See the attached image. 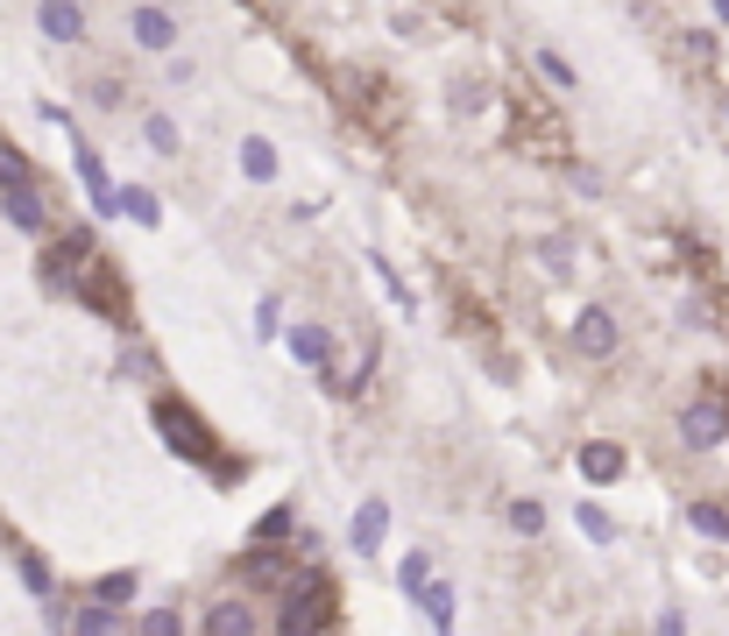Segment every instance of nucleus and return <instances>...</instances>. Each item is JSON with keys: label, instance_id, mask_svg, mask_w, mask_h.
<instances>
[{"label": "nucleus", "instance_id": "nucleus-28", "mask_svg": "<svg viewBox=\"0 0 729 636\" xmlns=\"http://www.w3.org/2000/svg\"><path fill=\"white\" fill-rule=\"evenodd\" d=\"M376 276H383V291H390V297H397V311H411V291H404V276H397V269H390V262H383V255H376Z\"/></svg>", "mask_w": 729, "mask_h": 636}, {"label": "nucleus", "instance_id": "nucleus-9", "mask_svg": "<svg viewBox=\"0 0 729 636\" xmlns=\"http://www.w3.org/2000/svg\"><path fill=\"white\" fill-rule=\"evenodd\" d=\"M128 36H136L142 50H177V14L171 8H136L128 14Z\"/></svg>", "mask_w": 729, "mask_h": 636}, {"label": "nucleus", "instance_id": "nucleus-11", "mask_svg": "<svg viewBox=\"0 0 729 636\" xmlns=\"http://www.w3.org/2000/svg\"><path fill=\"white\" fill-rule=\"evenodd\" d=\"M242 580H262V587H277V594H284V587L297 580V566L277 552V544H256V552L242 558Z\"/></svg>", "mask_w": 729, "mask_h": 636}, {"label": "nucleus", "instance_id": "nucleus-31", "mask_svg": "<svg viewBox=\"0 0 729 636\" xmlns=\"http://www.w3.org/2000/svg\"><path fill=\"white\" fill-rule=\"evenodd\" d=\"M716 22H729V0H716Z\"/></svg>", "mask_w": 729, "mask_h": 636}, {"label": "nucleus", "instance_id": "nucleus-16", "mask_svg": "<svg viewBox=\"0 0 729 636\" xmlns=\"http://www.w3.org/2000/svg\"><path fill=\"white\" fill-rule=\"evenodd\" d=\"M121 212L136 226H163V205H156V191H142V185H121Z\"/></svg>", "mask_w": 729, "mask_h": 636}, {"label": "nucleus", "instance_id": "nucleus-25", "mask_svg": "<svg viewBox=\"0 0 729 636\" xmlns=\"http://www.w3.org/2000/svg\"><path fill=\"white\" fill-rule=\"evenodd\" d=\"M397 580H404V594H419V587L433 580V558H425V552H404V566H397Z\"/></svg>", "mask_w": 729, "mask_h": 636}, {"label": "nucleus", "instance_id": "nucleus-22", "mask_svg": "<svg viewBox=\"0 0 729 636\" xmlns=\"http://www.w3.org/2000/svg\"><path fill=\"white\" fill-rule=\"evenodd\" d=\"M510 530H517V538H539V530H545V503H531V495H525V503H510Z\"/></svg>", "mask_w": 729, "mask_h": 636}, {"label": "nucleus", "instance_id": "nucleus-20", "mask_svg": "<svg viewBox=\"0 0 729 636\" xmlns=\"http://www.w3.org/2000/svg\"><path fill=\"white\" fill-rule=\"evenodd\" d=\"M291 517H297V509H291V503L262 509V523H256V544H284V538H291Z\"/></svg>", "mask_w": 729, "mask_h": 636}, {"label": "nucleus", "instance_id": "nucleus-17", "mask_svg": "<svg viewBox=\"0 0 729 636\" xmlns=\"http://www.w3.org/2000/svg\"><path fill=\"white\" fill-rule=\"evenodd\" d=\"M419 609L433 615L439 629H454V587H446V580H425V587H419Z\"/></svg>", "mask_w": 729, "mask_h": 636}, {"label": "nucleus", "instance_id": "nucleus-13", "mask_svg": "<svg viewBox=\"0 0 729 636\" xmlns=\"http://www.w3.org/2000/svg\"><path fill=\"white\" fill-rule=\"evenodd\" d=\"M291 361H305V368H333V332L326 326H291Z\"/></svg>", "mask_w": 729, "mask_h": 636}, {"label": "nucleus", "instance_id": "nucleus-15", "mask_svg": "<svg viewBox=\"0 0 729 636\" xmlns=\"http://www.w3.org/2000/svg\"><path fill=\"white\" fill-rule=\"evenodd\" d=\"M242 170L256 177V185H270V177H277V149L262 142V134H242Z\"/></svg>", "mask_w": 729, "mask_h": 636}, {"label": "nucleus", "instance_id": "nucleus-14", "mask_svg": "<svg viewBox=\"0 0 729 636\" xmlns=\"http://www.w3.org/2000/svg\"><path fill=\"white\" fill-rule=\"evenodd\" d=\"M205 629L213 636H248L256 629V609H248V601H220V609H205Z\"/></svg>", "mask_w": 729, "mask_h": 636}, {"label": "nucleus", "instance_id": "nucleus-7", "mask_svg": "<svg viewBox=\"0 0 729 636\" xmlns=\"http://www.w3.org/2000/svg\"><path fill=\"white\" fill-rule=\"evenodd\" d=\"M574 467H581V481H595V488H609V481H623V446L616 438H581V452H574Z\"/></svg>", "mask_w": 729, "mask_h": 636}, {"label": "nucleus", "instance_id": "nucleus-24", "mask_svg": "<svg viewBox=\"0 0 729 636\" xmlns=\"http://www.w3.org/2000/svg\"><path fill=\"white\" fill-rule=\"evenodd\" d=\"M28 177H36V170H28V156H22L14 142H0V191H8V185H28Z\"/></svg>", "mask_w": 729, "mask_h": 636}, {"label": "nucleus", "instance_id": "nucleus-21", "mask_svg": "<svg viewBox=\"0 0 729 636\" xmlns=\"http://www.w3.org/2000/svg\"><path fill=\"white\" fill-rule=\"evenodd\" d=\"M22 580H28V594H43V601L57 594V580H50V558H43V552H22Z\"/></svg>", "mask_w": 729, "mask_h": 636}, {"label": "nucleus", "instance_id": "nucleus-26", "mask_svg": "<svg viewBox=\"0 0 729 636\" xmlns=\"http://www.w3.org/2000/svg\"><path fill=\"white\" fill-rule=\"evenodd\" d=\"M142 134H149V149H156V156H177V128H171L163 114H149V120H142Z\"/></svg>", "mask_w": 729, "mask_h": 636}, {"label": "nucleus", "instance_id": "nucleus-23", "mask_svg": "<svg viewBox=\"0 0 729 636\" xmlns=\"http://www.w3.org/2000/svg\"><path fill=\"white\" fill-rule=\"evenodd\" d=\"M136 587H142L136 573H107V580H99L93 594H99V601H114V609H128V601H136Z\"/></svg>", "mask_w": 729, "mask_h": 636}, {"label": "nucleus", "instance_id": "nucleus-27", "mask_svg": "<svg viewBox=\"0 0 729 636\" xmlns=\"http://www.w3.org/2000/svg\"><path fill=\"white\" fill-rule=\"evenodd\" d=\"M539 71H545V85H560V93H567V85H581V79H574V64H567L560 50H539Z\"/></svg>", "mask_w": 729, "mask_h": 636}, {"label": "nucleus", "instance_id": "nucleus-6", "mask_svg": "<svg viewBox=\"0 0 729 636\" xmlns=\"http://www.w3.org/2000/svg\"><path fill=\"white\" fill-rule=\"evenodd\" d=\"M0 220L22 226V234H43V226H50V205H43L36 177H28V185H8V191H0Z\"/></svg>", "mask_w": 729, "mask_h": 636}, {"label": "nucleus", "instance_id": "nucleus-5", "mask_svg": "<svg viewBox=\"0 0 729 636\" xmlns=\"http://www.w3.org/2000/svg\"><path fill=\"white\" fill-rule=\"evenodd\" d=\"M616 318H609V305H581V318H574V346H581L588 361H609L616 354Z\"/></svg>", "mask_w": 729, "mask_h": 636}, {"label": "nucleus", "instance_id": "nucleus-19", "mask_svg": "<svg viewBox=\"0 0 729 636\" xmlns=\"http://www.w3.org/2000/svg\"><path fill=\"white\" fill-rule=\"evenodd\" d=\"M121 623H128V615L114 609V601H93V609L71 615V629H93V636H107V629H121Z\"/></svg>", "mask_w": 729, "mask_h": 636}, {"label": "nucleus", "instance_id": "nucleus-2", "mask_svg": "<svg viewBox=\"0 0 729 636\" xmlns=\"http://www.w3.org/2000/svg\"><path fill=\"white\" fill-rule=\"evenodd\" d=\"M340 615V587L326 573H305V580L284 587V609H277V629L284 636H311V629H333Z\"/></svg>", "mask_w": 729, "mask_h": 636}, {"label": "nucleus", "instance_id": "nucleus-30", "mask_svg": "<svg viewBox=\"0 0 729 636\" xmlns=\"http://www.w3.org/2000/svg\"><path fill=\"white\" fill-rule=\"evenodd\" d=\"M581 530H588V538H595V544H609V538H616V523H609V517H602V509H581Z\"/></svg>", "mask_w": 729, "mask_h": 636}, {"label": "nucleus", "instance_id": "nucleus-3", "mask_svg": "<svg viewBox=\"0 0 729 636\" xmlns=\"http://www.w3.org/2000/svg\"><path fill=\"white\" fill-rule=\"evenodd\" d=\"M71 297H85V305H93L99 318L128 326V283L114 276V262H107V255H93V262H85L79 276H71Z\"/></svg>", "mask_w": 729, "mask_h": 636}, {"label": "nucleus", "instance_id": "nucleus-29", "mask_svg": "<svg viewBox=\"0 0 729 636\" xmlns=\"http://www.w3.org/2000/svg\"><path fill=\"white\" fill-rule=\"evenodd\" d=\"M142 629H149V636H171V629H185V615H177V609H149Z\"/></svg>", "mask_w": 729, "mask_h": 636}, {"label": "nucleus", "instance_id": "nucleus-4", "mask_svg": "<svg viewBox=\"0 0 729 636\" xmlns=\"http://www.w3.org/2000/svg\"><path fill=\"white\" fill-rule=\"evenodd\" d=\"M71 163H79V185H85V199H93V212H99V220H114V212H121V185L107 177V163H99L85 142H71Z\"/></svg>", "mask_w": 729, "mask_h": 636}, {"label": "nucleus", "instance_id": "nucleus-1", "mask_svg": "<svg viewBox=\"0 0 729 636\" xmlns=\"http://www.w3.org/2000/svg\"><path fill=\"white\" fill-rule=\"evenodd\" d=\"M149 417H156L163 446H171V452H185L191 467H227V460H220V438L205 432V417L191 411L185 397H156V411H149Z\"/></svg>", "mask_w": 729, "mask_h": 636}, {"label": "nucleus", "instance_id": "nucleus-10", "mask_svg": "<svg viewBox=\"0 0 729 636\" xmlns=\"http://www.w3.org/2000/svg\"><path fill=\"white\" fill-rule=\"evenodd\" d=\"M36 22H43V36H50V43H85V8H79V0H43Z\"/></svg>", "mask_w": 729, "mask_h": 636}, {"label": "nucleus", "instance_id": "nucleus-12", "mask_svg": "<svg viewBox=\"0 0 729 636\" xmlns=\"http://www.w3.org/2000/svg\"><path fill=\"white\" fill-rule=\"evenodd\" d=\"M383 530H390V503H383V495H368V503L362 509H354V530H348V544H354V552H376V544H383Z\"/></svg>", "mask_w": 729, "mask_h": 636}, {"label": "nucleus", "instance_id": "nucleus-8", "mask_svg": "<svg viewBox=\"0 0 729 636\" xmlns=\"http://www.w3.org/2000/svg\"><path fill=\"white\" fill-rule=\"evenodd\" d=\"M722 432H729V411L722 403H687V411H680V438H687V446H722Z\"/></svg>", "mask_w": 729, "mask_h": 636}, {"label": "nucleus", "instance_id": "nucleus-32", "mask_svg": "<svg viewBox=\"0 0 729 636\" xmlns=\"http://www.w3.org/2000/svg\"><path fill=\"white\" fill-rule=\"evenodd\" d=\"M0 538H14V530H8V523H0Z\"/></svg>", "mask_w": 729, "mask_h": 636}, {"label": "nucleus", "instance_id": "nucleus-18", "mask_svg": "<svg viewBox=\"0 0 729 636\" xmlns=\"http://www.w3.org/2000/svg\"><path fill=\"white\" fill-rule=\"evenodd\" d=\"M687 523H694V530H702V538H716V544H729V509H722V503H694V509H687Z\"/></svg>", "mask_w": 729, "mask_h": 636}]
</instances>
